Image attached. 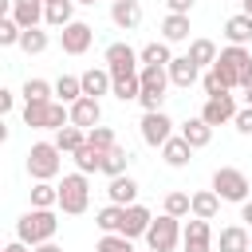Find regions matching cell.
Masks as SVG:
<instances>
[{"instance_id": "obj_1", "label": "cell", "mask_w": 252, "mask_h": 252, "mask_svg": "<svg viewBox=\"0 0 252 252\" xmlns=\"http://www.w3.org/2000/svg\"><path fill=\"white\" fill-rule=\"evenodd\" d=\"M55 232H59V217H55V209H32V213H24V217L16 220V240H24L28 248L47 244Z\"/></svg>"}, {"instance_id": "obj_2", "label": "cell", "mask_w": 252, "mask_h": 252, "mask_svg": "<svg viewBox=\"0 0 252 252\" xmlns=\"http://www.w3.org/2000/svg\"><path fill=\"white\" fill-rule=\"evenodd\" d=\"M213 71L224 79V87L232 91V87H248L252 83V51L248 47H224L220 55H217V63H213Z\"/></svg>"}, {"instance_id": "obj_3", "label": "cell", "mask_w": 252, "mask_h": 252, "mask_svg": "<svg viewBox=\"0 0 252 252\" xmlns=\"http://www.w3.org/2000/svg\"><path fill=\"white\" fill-rule=\"evenodd\" d=\"M24 122L32 130H63V126H71V106H63L59 98H51V102H24Z\"/></svg>"}, {"instance_id": "obj_4", "label": "cell", "mask_w": 252, "mask_h": 252, "mask_svg": "<svg viewBox=\"0 0 252 252\" xmlns=\"http://www.w3.org/2000/svg\"><path fill=\"white\" fill-rule=\"evenodd\" d=\"M87 201H91V185H87V173H67L63 181H59V209L67 213V217H79V213H87Z\"/></svg>"}, {"instance_id": "obj_5", "label": "cell", "mask_w": 252, "mask_h": 252, "mask_svg": "<svg viewBox=\"0 0 252 252\" xmlns=\"http://www.w3.org/2000/svg\"><path fill=\"white\" fill-rule=\"evenodd\" d=\"M138 79H142V98H138V102L146 106V114H150V110H161L165 87H169V71H165V67H142Z\"/></svg>"}, {"instance_id": "obj_6", "label": "cell", "mask_w": 252, "mask_h": 252, "mask_svg": "<svg viewBox=\"0 0 252 252\" xmlns=\"http://www.w3.org/2000/svg\"><path fill=\"white\" fill-rule=\"evenodd\" d=\"M59 146L55 142H35L32 150H28V173L35 177V181H51L55 173H59Z\"/></svg>"}, {"instance_id": "obj_7", "label": "cell", "mask_w": 252, "mask_h": 252, "mask_svg": "<svg viewBox=\"0 0 252 252\" xmlns=\"http://www.w3.org/2000/svg\"><path fill=\"white\" fill-rule=\"evenodd\" d=\"M213 193H217L220 201L244 205V201H248V177H244L240 169H232V165H220V169L213 173Z\"/></svg>"}, {"instance_id": "obj_8", "label": "cell", "mask_w": 252, "mask_h": 252, "mask_svg": "<svg viewBox=\"0 0 252 252\" xmlns=\"http://www.w3.org/2000/svg\"><path fill=\"white\" fill-rule=\"evenodd\" d=\"M181 220L177 217H169V213H161L154 224H150V232H146V244L154 248V252H173L177 248V240H181Z\"/></svg>"}, {"instance_id": "obj_9", "label": "cell", "mask_w": 252, "mask_h": 252, "mask_svg": "<svg viewBox=\"0 0 252 252\" xmlns=\"http://www.w3.org/2000/svg\"><path fill=\"white\" fill-rule=\"evenodd\" d=\"M106 71L110 75H138L142 71V55L130 43H110L106 47Z\"/></svg>"}, {"instance_id": "obj_10", "label": "cell", "mask_w": 252, "mask_h": 252, "mask_svg": "<svg viewBox=\"0 0 252 252\" xmlns=\"http://www.w3.org/2000/svg\"><path fill=\"white\" fill-rule=\"evenodd\" d=\"M169 138H173V122H169L165 110L142 114V142H146V146H165Z\"/></svg>"}, {"instance_id": "obj_11", "label": "cell", "mask_w": 252, "mask_h": 252, "mask_svg": "<svg viewBox=\"0 0 252 252\" xmlns=\"http://www.w3.org/2000/svg\"><path fill=\"white\" fill-rule=\"evenodd\" d=\"M91 39H94V28L83 24V20H75V24H67V28L59 32V47H63L67 55H83V51L91 47Z\"/></svg>"}, {"instance_id": "obj_12", "label": "cell", "mask_w": 252, "mask_h": 252, "mask_svg": "<svg viewBox=\"0 0 252 252\" xmlns=\"http://www.w3.org/2000/svg\"><path fill=\"white\" fill-rule=\"evenodd\" d=\"M236 98L232 94H217V98H209L205 106H201V118L209 122V126H224V122H236Z\"/></svg>"}, {"instance_id": "obj_13", "label": "cell", "mask_w": 252, "mask_h": 252, "mask_svg": "<svg viewBox=\"0 0 252 252\" xmlns=\"http://www.w3.org/2000/svg\"><path fill=\"white\" fill-rule=\"evenodd\" d=\"M181 248L185 252H213V228H209V220L193 217L185 224V232H181Z\"/></svg>"}, {"instance_id": "obj_14", "label": "cell", "mask_w": 252, "mask_h": 252, "mask_svg": "<svg viewBox=\"0 0 252 252\" xmlns=\"http://www.w3.org/2000/svg\"><path fill=\"white\" fill-rule=\"evenodd\" d=\"M8 16L28 32V28H39V20L47 16V4L43 0H8Z\"/></svg>"}, {"instance_id": "obj_15", "label": "cell", "mask_w": 252, "mask_h": 252, "mask_svg": "<svg viewBox=\"0 0 252 252\" xmlns=\"http://www.w3.org/2000/svg\"><path fill=\"white\" fill-rule=\"evenodd\" d=\"M102 122V106H98V98H79V102H71V126H79V130H94Z\"/></svg>"}, {"instance_id": "obj_16", "label": "cell", "mask_w": 252, "mask_h": 252, "mask_svg": "<svg viewBox=\"0 0 252 252\" xmlns=\"http://www.w3.org/2000/svg\"><path fill=\"white\" fill-rule=\"evenodd\" d=\"M150 224H154V213H150L146 205H130V209L122 213V228H118V232L134 240V236H146Z\"/></svg>"}, {"instance_id": "obj_17", "label": "cell", "mask_w": 252, "mask_h": 252, "mask_svg": "<svg viewBox=\"0 0 252 252\" xmlns=\"http://www.w3.org/2000/svg\"><path fill=\"white\" fill-rule=\"evenodd\" d=\"M110 20H114V28L134 32L142 24V4L138 0H118V4H110Z\"/></svg>"}, {"instance_id": "obj_18", "label": "cell", "mask_w": 252, "mask_h": 252, "mask_svg": "<svg viewBox=\"0 0 252 252\" xmlns=\"http://www.w3.org/2000/svg\"><path fill=\"white\" fill-rule=\"evenodd\" d=\"M165 71H169V83H173V87H193V83L201 79V67H197L189 55H173V63H169Z\"/></svg>"}, {"instance_id": "obj_19", "label": "cell", "mask_w": 252, "mask_h": 252, "mask_svg": "<svg viewBox=\"0 0 252 252\" xmlns=\"http://www.w3.org/2000/svg\"><path fill=\"white\" fill-rule=\"evenodd\" d=\"M79 79H83V94H87V98H98V94L114 91V75H110L106 67H91V71H83Z\"/></svg>"}, {"instance_id": "obj_20", "label": "cell", "mask_w": 252, "mask_h": 252, "mask_svg": "<svg viewBox=\"0 0 252 252\" xmlns=\"http://www.w3.org/2000/svg\"><path fill=\"white\" fill-rule=\"evenodd\" d=\"M106 197H110V205H122V209H130V205H138L134 197H138V181L130 177V173H122V177H110V189H106Z\"/></svg>"}, {"instance_id": "obj_21", "label": "cell", "mask_w": 252, "mask_h": 252, "mask_svg": "<svg viewBox=\"0 0 252 252\" xmlns=\"http://www.w3.org/2000/svg\"><path fill=\"white\" fill-rule=\"evenodd\" d=\"M177 134H181V138H185V142H189L193 150H205V146L213 142V126H209V122H205L201 114H197V118H189V122H185V126H181Z\"/></svg>"}, {"instance_id": "obj_22", "label": "cell", "mask_w": 252, "mask_h": 252, "mask_svg": "<svg viewBox=\"0 0 252 252\" xmlns=\"http://www.w3.org/2000/svg\"><path fill=\"white\" fill-rule=\"evenodd\" d=\"M220 252H252V236H248V228L244 224H228V228H220Z\"/></svg>"}, {"instance_id": "obj_23", "label": "cell", "mask_w": 252, "mask_h": 252, "mask_svg": "<svg viewBox=\"0 0 252 252\" xmlns=\"http://www.w3.org/2000/svg\"><path fill=\"white\" fill-rule=\"evenodd\" d=\"M161 158H165V165H173V169H181V165H189V158H193V146L181 138V134H173L165 146H161Z\"/></svg>"}, {"instance_id": "obj_24", "label": "cell", "mask_w": 252, "mask_h": 252, "mask_svg": "<svg viewBox=\"0 0 252 252\" xmlns=\"http://www.w3.org/2000/svg\"><path fill=\"white\" fill-rule=\"evenodd\" d=\"M224 35H228V43H232V47H244V43L252 39V16L236 12V16L224 24Z\"/></svg>"}, {"instance_id": "obj_25", "label": "cell", "mask_w": 252, "mask_h": 252, "mask_svg": "<svg viewBox=\"0 0 252 252\" xmlns=\"http://www.w3.org/2000/svg\"><path fill=\"white\" fill-rule=\"evenodd\" d=\"M138 55H142V67H169V63H173V55H169V43H165V39L146 43Z\"/></svg>"}, {"instance_id": "obj_26", "label": "cell", "mask_w": 252, "mask_h": 252, "mask_svg": "<svg viewBox=\"0 0 252 252\" xmlns=\"http://www.w3.org/2000/svg\"><path fill=\"white\" fill-rule=\"evenodd\" d=\"M118 102H138L142 98V79L138 75H114V91H110Z\"/></svg>"}, {"instance_id": "obj_27", "label": "cell", "mask_w": 252, "mask_h": 252, "mask_svg": "<svg viewBox=\"0 0 252 252\" xmlns=\"http://www.w3.org/2000/svg\"><path fill=\"white\" fill-rule=\"evenodd\" d=\"M55 146H59V154H79V150L87 146V130L63 126V130H55Z\"/></svg>"}, {"instance_id": "obj_28", "label": "cell", "mask_w": 252, "mask_h": 252, "mask_svg": "<svg viewBox=\"0 0 252 252\" xmlns=\"http://www.w3.org/2000/svg\"><path fill=\"white\" fill-rule=\"evenodd\" d=\"M55 98L67 102V106L79 102V98H83V79H79V75H59V79H55Z\"/></svg>"}, {"instance_id": "obj_29", "label": "cell", "mask_w": 252, "mask_h": 252, "mask_svg": "<svg viewBox=\"0 0 252 252\" xmlns=\"http://www.w3.org/2000/svg\"><path fill=\"white\" fill-rule=\"evenodd\" d=\"M71 158H75V169H79V173H102V158H106V154L87 142V146H83L79 154H71Z\"/></svg>"}, {"instance_id": "obj_30", "label": "cell", "mask_w": 252, "mask_h": 252, "mask_svg": "<svg viewBox=\"0 0 252 252\" xmlns=\"http://www.w3.org/2000/svg\"><path fill=\"white\" fill-rule=\"evenodd\" d=\"M161 35H165V43H181V39H189V16H165L161 20Z\"/></svg>"}, {"instance_id": "obj_31", "label": "cell", "mask_w": 252, "mask_h": 252, "mask_svg": "<svg viewBox=\"0 0 252 252\" xmlns=\"http://www.w3.org/2000/svg\"><path fill=\"white\" fill-rule=\"evenodd\" d=\"M55 205H59V185L35 181L32 185V209H55Z\"/></svg>"}, {"instance_id": "obj_32", "label": "cell", "mask_w": 252, "mask_h": 252, "mask_svg": "<svg viewBox=\"0 0 252 252\" xmlns=\"http://www.w3.org/2000/svg\"><path fill=\"white\" fill-rule=\"evenodd\" d=\"M217 209H220V197H217L213 189H201V193H193V217H201V220H213V217H217Z\"/></svg>"}, {"instance_id": "obj_33", "label": "cell", "mask_w": 252, "mask_h": 252, "mask_svg": "<svg viewBox=\"0 0 252 252\" xmlns=\"http://www.w3.org/2000/svg\"><path fill=\"white\" fill-rule=\"evenodd\" d=\"M217 55H220V51H217L213 39H193V43H189V59H193L197 67H213Z\"/></svg>"}, {"instance_id": "obj_34", "label": "cell", "mask_w": 252, "mask_h": 252, "mask_svg": "<svg viewBox=\"0 0 252 252\" xmlns=\"http://www.w3.org/2000/svg\"><path fill=\"white\" fill-rule=\"evenodd\" d=\"M122 213H126L122 205H102V209L94 213V224L102 228V236H106V232H118V228H122Z\"/></svg>"}, {"instance_id": "obj_35", "label": "cell", "mask_w": 252, "mask_h": 252, "mask_svg": "<svg viewBox=\"0 0 252 252\" xmlns=\"http://www.w3.org/2000/svg\"><path fill=\"white\" fill-rule=\"evenodd\" d=\"M71 12H75V0H59V4H47V16H43V20H47L51 28H67V24H75Z\"/></svg>"}, {"instance_id": "obj_36", "label": "cell", "mask_w": 252, "mask_h": 252, "mask_svg": "<svg viewBox=\"0 0 252 252\" xmlns=\"http://www.w3.org/2000/svg\"><path fill=\"white\" fill-rule=\"evenodd\" d=\"M51 94H55V83H47V79H28L24 83V102H51Z\"/></svg>"}, {"instance_id": "obj_37", "label": "cell", "mask_w": 252, "mask_h": 252, "mask_svg": "<svg viewBox=\"0 0 252 252\" xmlns=\"http://www.w3.org/2000/svg\"><path fill=\"white\" fill-rule=\"evenodd\" d=\"M126 165H130V150H122V146H114V150L102 158V173H106V177H122Z\"/></svg>"}, {"instance_id": "obj_38", "label": "cell", "mask_w": 252, "mask_h": 252, "mask_svg": "<svg viewBox=\"0 0 252 252\" xmlns=\"http://www.w3.org/2000/svg\"><path fill=\"white\" fill-rule=\"evenodd\" d=\"M20 51H28V55H39V51H47V32H39V28H28V32L20 35Z\"/></svg>"}, {"instance_id": "obj_39", "label": "cell", "mask_w": 252, "mask_h": 252, "mask_svg": "<svg viewBox=\"0 0 252 252\" xmlns=\"http://www.w3.org/2000/svg\"><path fill=\"white\" fill-rule=\"evenodd\" d=\"M87 142L94 146V150H102V154H110L118 142H114V130L110 126H94V130H87Z\"/></svg>"}, {"instance_id": "obj_40", "label": "cell", "mask_w": 252, "mask_h": 252, "mask_svg": "<svg viewBox=\"0 0 252 252\" xmlns=\"http://www.w3.org/2000/svg\"><path fill=\"white\" fill-rule=\"evenodd\" d=\"M165 213L177 217V220L189 217V213H193V197H189V193H169V197H165Z\"/></svg>"}, {"instance_id": "obj_41", "label": "cell", "mask_w": 252, "mask_h": 252, "mask_svg": "<svg viewBox=\"0 0 252 252\" xmlns=\"http://www.w3.org/2000/svg\"><path fill=\"white\" fill-rule=\"evenodd\" d=\"M94 252H134V244H130V236H122V232H106V236L94 244Z\"/></svg>"}, {"instance_id": "obj_42", "label": "cell", "mask_w": 252, "mask_h": 252, "mask_svg": "<svg viewBox=\"0 0 252 252\" xmlns=\"http://www.w3.org/2000/svg\"><path fill=\"white\" fill-rule=\"evenodd\" d=\"M20 35H24V28H20L12 16H4V20H0V47H12V43H20Z\"/></svg>"}, {"instance_id": "obj_43", "label": "cell", "mask_w": 252, "mask_h": 252, "mask_svg": "<svg viewBox=\"0 0 252 252\" xmlns=\"http://www.w3.org/2000/svg\"><path fill=\"white\" fill-rule=\"evenodd\" d=\"M201 87H205V94H209V98H217V94H228V87H224V79H220V75H217L213 67L205 71V79H201Z\"/></svg>"}, {"instance_id": "obj_44", "label": "cell", "mask_w": 252, "mask_h": 252, "mask_svg": "<svg viewBox=\"0 0 252 252\" xmlns=\"http://www.w3.org/2000/svg\"><path fill=\"white\" fill-rule=\"evenodd\" d=\"M232 126H236L240 134H252V106H244V110L236 114V122H232Z\"/></svg>"}, {"instance_id": "obj_45", "label": "cell", "mask_w": 252, "mask_h": 252, "mask_svg": "<svg viewBox=\"0 0 252 252\" xmlns=\"http://www.w3.org/2000/svg\"><path fill=\"white\" fill-rule=\"evenodd\" d=\"M165 4H169L173 16H189V8H193V0H165Z\"/></svg>"}, {"instance_id": "obj_46", "label": "cell", "mask_w": 252, "mask_h": 252, "mask_svg": "<svg viewBox=\"0 0 252 252\" xmlns=\"http://www.w3.org/2000/svg\"><path fill=\"white\" fill-rule=\"evenodd\" d=\"M12 106H16V94L12 91H0V114H8Z\"/></svg>"}, {"instance_id": "obj_47", "label": "cell", "mask_w": 252, "mask_h": 252, "mask_svg": "<svg viewBox=\"0 0 252 252\" xmlns=\"http://www.w3.org/2000/svg\"><path fill=\"white\" fill-rule=\"evenodd\" d=\"M4 252H35V248H28V244H24V240H12V244H8V248H4Z\"/></svg>"}, {"instance_id": "obj_48", "label": "cell", "mask_w": 252, "mask_h": 252, "mask_svg": "<svg viewBox=\"0 0 252 252\" xmlns=\"http://www.w3.org/2000/svg\"><path fill=\"white\" fill-rule=\"evenodd\" d=\"M240 220H248V224H252V201H244V205H240Z\"/></svg>"}, {"instance_id": "obj_49", "label": "cell", "mask_w": 252, "mask_h": 252, "mask_svg": "<svg viewBox=\"0 0 252 252\" xmlns=\"http://www.w3.org/2000/svg\"><path fill=\"white\" fill-rule=\"evenodd\" d=\"M35 252H63V248H59V244H55V240H47V244H39V248H35Z\"/></svg>"}, {"instance_id": "obj_50", "label": "cell", "mask_w": 252, "mask_h": 252, "mask_svg": "<svg viewBox=\"0 0 252 252\" xmlns=\"http://www.w3.org/2000/svg\"><path fill=\"white\" fill-rule=\"evenodd\" d=\"M240 12H244V16H252V0H240Z\"/></svg>"}, {"instance_id": "obj_51", "label": "cell", "mask_w": 252, "mask_h": 252, "mask_svg": "<svg viewBox=\"0 0 252 252\" xmlns=\"http://www.w3.org/2000/svg\"><path fill=\"white\" fill-rule=\"evenodd\" d=\"M244 102H248V106H252V83H248V87H244Z\"/></svg>"}, {"instance_id": "obj_52", "label": "cell", "mask_w": 252, "mask_h": 252, "mask_svg": "<svg viewBox=\"0 0 252 252\" xmlns=\"http://www.w3.org/2000/svg\"><path fill=\"white\" fill-rule=\"evenodd\" d=\"M75 4H94V0H75Z\"/></svg>"}, {"instance_id": "obj_53", "label": "cell", "mask_w": 252, "mask_h": 252, "mask_svg": "<svg viewBox=\"0 0 252 252\" xmlns=\"http://www.w3.org/2000/svg\"><path fill=\"white\" fill-rule=\"evenodd\" d=\"M43 4H59V0H43Z\"/></svg>"}, {"instance_id": "obj_54", "label": "cell", "mask_w": 252, "mask_h": 252, "mask_svg": "<svg viewBox=\"0 0 252 252\" xmlns=\"http://www.w3.org/2000/svg\"><path fill=\"white\" fill-rule=\"evenodd\" d=\"M110 4H118V0H110Z\"/></svg>"}]
</instances>
